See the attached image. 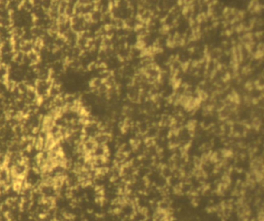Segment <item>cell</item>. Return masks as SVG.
I'll use <instances>...</instances> for the list:
<instances>
[{
  "mask_svg": "<svg viewBox=\"0 0 264 221\" xmlns=\"http://www.w3.org/2000/svg\"><path fill=\"white\" fill-rule=\"evenodd\" d=\"M16 87H17L19 92H20V93L22 94V95H25L26 92H27V89H28L27 85H26L25 82H24L23 81L18 82L17 85H16Z\"/></svg>",
  "mask_w": 264,
  "mask_h": 221,
  "instance_id": "3957f363",
  "label": "cell"
},
{
  "mask_svg": "<svg viewBox=\"0 0 264 221\" xmlns=\"http://www.w3.org/2000/svg\"><path fill=\"white\" fill-rule=\"evenodd\" d=\"M24 55H25V54L23 53L22 51H18V52H16V53H13V61L15 62L16 64H19V65L23 64Z\"/></svg>",
  "mask_w": 264,
  "mask_h": 221,
  "instance_id": "6da1fadb",
  "label": "cell"
},
{
  "mask_svg": "<svg viewBox=\"0 0 264 221\" xmlns=\"http://www.w3.org/2000/svg\"><path fill=\"white\" fill-rule=\"evenodd\" d=\"M67 6V1H65V0L60 1V3H59V5H58V9H57L58 14L64 15Z\"/></svg>",
  "mask_w": 264,
  "mask_h": 221,
  "instance_id": "7a4b0ae2",
  "label": "cell"
},
{
  "mask_svg": "<svg viewBox=\"0 0 264 221\" xmlns=\"http://www.w3.org/2000/svg\"><path fill=\"white\" fill-rule=\"evenodd\" d=\"M8 1L6 0H0V11L7 9Z\"/></svg>",
  "mask_w": 264,
  "mask_h": 221,
  "instance_id": "5b68a950",
  "label": "cell"
},
{
  "mask_svg": "<svg viewBox=\"0 0 264 221\" xmlns=\"http://www.w3.org/2000/svg\"><path fill=\"white\" fill-rule=\"evenodd\" d=\"M50 6H51V0H43L41 2V7L46 12L50 10Z\"/></svg>",
  "mask_w": 264,
  "mask_h": 221,
  "instance_id": "277c9868",
  "label": "cell"
}]
</instances>
